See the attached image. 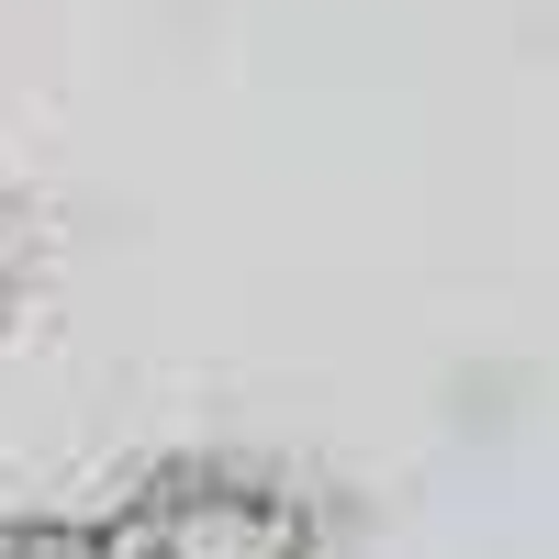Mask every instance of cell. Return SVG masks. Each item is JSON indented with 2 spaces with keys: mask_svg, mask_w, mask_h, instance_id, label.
Segmentation results:
<instances>
[{
  "mask_svg": "<svg viewBox=\"0 0 559 559\" xmlns=\"http://www.w3.org/2000/svg\"><path fill=\"white\" fill-rule=\"evenodd\" d=\"M102 526H112V559H324L313 492L258 471V459H168Z\"/></svg>",
  "mask_w": 559,
  "mask_h": 559,
  "instance_id": "6da1fadb",
  "label": "cell"
},
{
  "mask_svg": "<svg viewBox=\"0 0 559 559\" xmlns=\"http://www.w3.org/2000/svg\"><path fill=\"white\" fill-rule=\"evenodd\" d=\"M12 280H23V213H12V191H0V302H12Z\"/></svg>",
  "mask_w": 559,
  "mask_h": 559,
  "instance_id": "3957f363",
  "label": "cell"
},
{
  "mask_svg": "<svg viewBox=\"0 0 559 559\" xmlns=\"http://www.w3.org/2000/svg\"><path fill=\"white\" fill-rule=\"evenodd\" d=\"M0 559H112L102 515H0Z\"/></svg>",
  "mask_w": 559,
  "mask_h": 559,
  "instance_id": "7a4b0ae2",
  "label": "cell"
}]
</instances>
